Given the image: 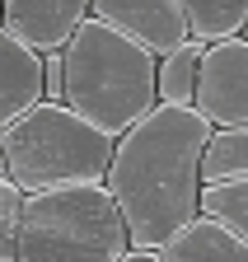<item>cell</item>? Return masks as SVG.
<instances>
[{
    "label": "cell",
    "instance_id": "cell-3",
    "mask_svg": "<svg viewBox=\"0 0 248 262\" xmlns=\"http://www.w3.org/2000/svg\"><path fill=\"white\" fill-rule=\"evenodd\" d=\"M117 136L94 126L71 103H38L19 122L0 126V169L24 192L71 187V183H108Z\"/></svg>",
    "mask_w": 248,
    "mask_h": 262
},
{
    "label": "cell",
    "instance_id": "cell-8",
    "mask_svg": "<svg viewBox=\"0 0 248 262\" xmlns=\"http://www.w3.org/2000/svg\"><path fill=\"white\" fill-rule=\"evenodd\" d=\"M94 14V0H5V33L56 52L75 38V28Z\"/></svg>",
    "mask_w": 248,
    "mask_h": 262
},
{
    "label": "cell",
    "instance_id": "cell-9",
    "mask_svg": "<svg viewBox=\"0 0 248 262\" xmlns=\"http://www.w3.org/2000/svg\"><path fill=\"white\" fill-rule=\"evenodd\" d=\"M160 257L164 262H248V244L230 234L225 225H215L211 215H197L160 248Z\"/></svg>",
    "mask_w": 248,
    "mask_h": 262
},
{
    "label": "cell",
    "instance_id": "cell-12",
    "mask_svg": "<svg viewBox=\"0 0 248 262\" xmlns=\"http://www.w3.org/2000/svg\"><path fill=\"white\" fill-rule=\"evenodd\" d=\"M201 215L215 225H225L230 234L248 244V178H225V183H206L201 187Z\"/></svg>",
    "mask_w": 248,
    "mask_h": 262
},
{
    "label": "cell",
    "instance_id": "cell-6",
    "mask_svg": "<svg viewBox=\"0 0 248 262\" xmlns=\"http://www.w3.org/2000/svg\"><path fill=\"white\" fill-rule=\"evenodd\" d=\"M94 14L136 38L141 47H150L154 56H169L183 42H192L188 10L178 0H94Z\"/></svg>",
    "mask_w": 248,
    "mask_h": 262
},
{
    "label": "cell",
    "instance_id": "cell-1",
    "mask_svg": "<svg viewBox=\"0 0 248 262\" xmlns=\"http://www.w3.org/2000/svg\"><path fill=\"white\" fill-rule=\"evenodd\" d=\"M215 122L197 103H154L131 131L117 136L108 187L131 225L136 248H164L201 215V164Z\"/></svg>",
    "mask_w": 248,
    "mask_h": 262
},
{
    "label": "cell",
    "instance_id": "cell-5",
    "mask_svg": "<svg viewBox=\"0 0 248 262\" xmlns=\"http://www.w3.org/2000/svg\"><path fill=\"white\" fill-rule=\"evenodd\" d=\"M197 108L215 126H248V38L206 42L201 80H197Z\"/></svg>",
    "mask_w": 248,
    "mask_h": 262
},
{
    "label": "cell",
    "instance_id": "cell-4",
    "mask_svg": "<svg viewBox=\"0 0 248 262\" xmlns=\"http://www.w3.org/2000/svg\"><path fill=\"white\" fill-rule=\"evenodd\" d=\"M131 248V225L108 183L28 192L19 262H122Z\"/></svg>",
    "mask_w": 248,
    "mask_h": 262
},
{
    "label": "cell",
    "instance_id": "cell-10",
    "mask_svg": "<svg viewBox=\"0 0 248 262\" xmlns=\"http://www.w3.org/2000/svg\"><path fill=\"white\" fill-rule=\"evenodd\" d=\"M201 56H206L201 38H192V42H183L178 52L160 56V103H197Z\"/></svg>",
    "mask_w": 248,
    "mask_h": 262
},
{
    "label": "cell",
    "instance_id": "cell-13",
    "mask_svg": "<svg viewBox=\"0 0 248 262\" xmlns=\"http://www.w3.org/2000/svg\"><path fill=\"white\" fill-rule=\"evenodd\" d=\"M201 178H206V183L248 178V126H215V136H211V145H206Z\"/></svg>",
    "mask_w": 248,
    "mask_h": 262
},
{
    "label": "cell",
    "instance_id": "cell-15",
    "mask_svg": "<svg viewBox=\"0 0 248 262\" xmlns=\"http://www.w3.org/2000/svg\"><path fill=\"white\" fill-rule=\"evenodd\" d=\"M243 38H248V28H243Z\"/></svg>",
    "mask_w": 248,
    "mask_h": 262
},
{
    "label": "cell",
    "instance_id": "cell-7",
    "mask_svg": "<svg viewBox=\"0 0 248 262\" xmlns=\"http://www.w3.org/2000/svg\"><path fill=\"white\" fill-rule=\"evenodd\" d=\"M38 103H47V52L5 33L0 38V126L19 122Z\"/></svg>",
    "mask_w": 248,
    "mask_h": 262
},
{
    "label": "cell",
    "instance_id": "cell-2",
    "mask_svg": "<svg viewBox=\"0 0 248 262\" xmlns=\"http://www.w3.org/2000/svg\"><path fill=\"white\" fill-rule=\"evenodd\" d=\"M66 103L108 136H122L160 103V56L89 14L66 42Z\"/></svg>",
    "mask_w": 248,
    "mask_h": 262
},
{
    "label": "cell",
    "instance_id": "cell-11",
    "mask_svg": "<svg viewBox=\"0 0 248 262\" xmlns=\"http://www.w3.org/2000/svg\"><path fill=\"white\" fill-rule=\"evenodd\" d=\"M188 10L192 38L201 42H220V38H239L248 28V0H178Z\"/></svg>",
    "mask_w": 248,
    "mask_h": 262
},
{
    "label": "cell",
    "instance_id": "cell-14",
    "mask_svg": "<svg viewBox=\"0 0 248 262\" xmlns=\"http://www.w3.org/2000/svg\"><path fill=\"white\" fill-rule=\"evenodd\" d=\"M122 262H164V257H160V248H131Z\"/></svg>",
    "mask_w": 248,
    "mask_h": 262
}]
</instances>
